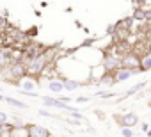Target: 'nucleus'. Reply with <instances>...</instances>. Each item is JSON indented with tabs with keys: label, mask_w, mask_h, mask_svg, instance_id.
Instances as JSON below:
<instances>
[{
	"label": "nucleus",
	"mask_w": 151,
	"mask_h": 137,
	"mask_svg": "<svg viewBox=\"0 0 151 137\" xmlns=\"http://www.w3.org/2000/svg\"><path fill=\"white\" fill-rule=\"evenodd\" d=\"M48 64H50V61L45 57V53L43 55H39V57H36L34 61H30L29 64H27V75L29 77H39V75H43V71L48 68Z\"/></svg>",
	"instance_id": "nucleus-1"
},
{
	"label": "nucleus",
	"mask_w": 151,
	"mask_h": 137,
	"mask_svg": "<svg viewBox=\"0 0 151 137\" xmlns=\"http://www.w3.org/2000/svg\"><path fill=\"white\" fill-rule=\"evenodd\" d=\"M121 68H126V70H132L133 73H140V55H137L135 52H130L126 55H123L121 59Z\"/></svg>",
	"instance_id": "nucleus-2"
},
{
	"label": "nucleus",
	"mask_w": 151,
	"mask_h": 137,
	"mask_svg": "<svg viewBox=\"0 0 151 137\" xmlns=\"http://www.w3.org/2000/svg\"><path fill=\"white\" fill-rule=\"evenodd\" d=\"M121 55L119 53H107L101 61V66L105 68V71L107 73H114L116 70H119L121 68Z\"/></svg>",
	"instance_id": "nucleus-3"
},
{
	"label": "nucleus",
	"mask_w": 151,
	"mask_h": 137,
	"mask_svg": "<svg viewBox=\"0 0 151 137\" xmlns=\"http://www.w3.org/2000/svg\"><path fill=\"white\" fill-rule=\"evenodd\" d=\"M116 123H117L119 128H121V126L133 128V126L139 125V116H137L135 112H126V114H123V116H116Z\"/></svg>",
	"instance_id": "nucleus-4"
},
{
	"label": "nucleus",
	"mask_w": 151,
	"mask_h": 137,
	"mask_svg": "<svg viewBox=\"0 0 151 137\" xmlns=\"http://www.w3.org/2000/svg\"><path fill=\"white\" fill-rule=\"evenodd\" d=\"M7 73L18 82V80H22L23 77H27V66H25L23 62H11L9 68H7Z\"/></svg>",
	"instance_id": "nucleus-5"
},
{
	"label": "nucleus",
	"mask_w": 151,
	"mask_h": 137,
	"mask_svg": "<svg viewBox=\"0 0 151 137\" xmlns=\"http://www.w3.org/2000/svg\"><path fill=\"white\" fill-rule=\"evenodd\" d=\"M18 84V87H20V91H36V87H37V82H36V79L34 77H23L22 80H18L16 82Z\"/></svg>",
	"instance_id": "nucleus-6"
},
{
	"label": "nucleus",
	"mask_w": 151,
	"mask_h": 137,
	"mask_svg": "<svg viewBox=\"0 0 151 137\" xmlns=\"http://www.w3.org/2000/svg\"><path fill=\"white\" fill-rule=\"evenodd\" d=\"M52 132L43 125H29V137H48Z\"/></svg>",
	"instance_id": "nucleus-7"
},
{
	"label": "nucleus",
	"mask_w": 151,
	"mask_h": 137,
	"mask_svg": "<svg viewBox=\"0 0 151 137\" xmlns=\"http://www.w3.org/2000/svg\"><path fill=\"white\" fill-rule=\"evenodd\" d=\"M46 87H48V91H52V93H55V94H60L62 91H66V89H64V82H62L60 79H52V80H48Z\"/></svg>",
	"instance_id": "nucleus-8"
},
{
	"label": "nucleus",
	"mask_w": 151,
	"mask_h": 137,
	"mask_svg": "<svg viewBox=\"0 0 151 137\" xmlns=\"http://www.w3.org/2000/svg\"><path fill=\"white\" fill-rule=\"evenodd\" d=\"M112 75H114L116 82H124V80H128L130 77H133L135 73H133L132 70H126V68H119V70H116Z\"/></svg>",
	"instance_id": "nucleus-9"
},
{
	"label": "nucleus",
	"mask_w": 151,
	"mask_h": 137,
	"mask_svg": "<svg viewBox=\"0 0 151 137\" xmlns=\"http://www.w3.org/2000/svg\"><path fill=\"white\" fill-rule=\"evenodd\" d=\"M133 20H137V22H151V11L142 9V7L135 9L133 11Z\"/></svg>",
	"instance_id": "nucleus-10"
},
{
	"label": "nucleus",
	"mask_w": 151,
	"mask_h": 137,
	"mask_svg": "<svg viewBox=\"0 0 151 137\" xmlns=\"http://www.w3.org/2000/svg\"><path fill=\"white\" fill-rule=\"evenodd\" d=\"M59 79L64 82V89H66V91H75V89L82 87V82H80V80H73V79H69V77H59Z\"/></svg>",
	"instance_id": "nucleus-11"
},
{
	"label": "nucleus",
	"mask_w": 151,
	"mask_h": 137,
	"mask_svg": "<svg viewBox=\"0 0 151 137\" xmlns=\"http://www.w3.org/2000/svg\"><path fill=\"white\" fill-rule=\"evenodd\" d=\"M146 86H147V82H139V84L132 86V87H130V89H128V91H126V93L121 96V98H119V102H121V100H124V98H128V96H133V94H137V93H139L140 89H144Z\"/></svg>",
	"instance_id": "nucleus-12"
},
{
	"label": "nucleus",
	"mask_w": 151,
	"mask_h": 137,
	"mask_svg": "<svg viewBox=\"0 0 151 137\" xmlns=\"http://www.w3.org/2000/svg\"><path fill=\"white\" fill-rule=\"evenodd\" d=\"M6 103L13 105L14 109H22V110H27V109H29V105H27L25 102H22V100H16V98H13V96H6Z\"/></svg>",
	"instance_id": "nucleus-13"
},
{
	"label": "nucleus",
	"mask_w": 151,
	"mask_h": 137,
	"mask_svg": "<svg viewBox=\"0 0 151 137\" xmlns=\"http://www.w3.org/2000/svg\"><path fill=\"white\" fill-rule=\"evenodd\" d=\"M140 70L142 71H149L151 70V55L149 53L140 55Z\"/></svg>",
	"instance_id": "nucleus-14"
},
{
	"label": "nucleus",
	"mask_w": 151,
	"mask_h": 137,
	"mask_svg": "<svg viewBox=\"0 0 151 137\" xmlns=\"http://www.w3.org/2000/svg\"><path fill=\"white\" fill-rule=\"evenodd\" d=\"M11 137H29V125L27 126H20V128H14L13 126Z\"/></svg>",
	"instance_id": "nucleus-15"
},
{
	"label": "nucleus",
	"mask_w": 151,
	"mask_h": 137,
	"mask_svg": "<svg viewBox=\"0 0 151 137\" xmlns=\"http://www.w3.org/2000/svg\"><path fill=\"white\" fill-rule=\"evenodd\" d=\"M11 64V55L7 50L0 48V66H9Z\"/></svg>",
	"instance_id": "nucleus-16"
},
{
	"label": "nucleus",
	"mask_w": 151,
	"mask_h": 137,
	"mask_svg": "<svg viewBox=\"0 0 151 137\" xmlns=\"http://www.w3.org/2000/svg\"><path fill=\"white\" fill-rule=\"evenodd\" d=\"M9 125H11V126H14V128H20V126H27V123H25L22 118H11Z\"/></svg>",
	"instance_id": "nucleus-17"
},
{
	"label": "nucleus",
	"mask_w": 151,
	"mask_h": 137,
	"mask_svg": "<svg viewBox=\"0 0 151 137\" xmlns=\"http://www.w3.org/2000/svg\"><path fill=\"white\" fill-rule=\"evenodd\" d=\"M119 132H121V137H133V128L121 126V128H119Z\"/></svg>",
	"instance_id": "nucleus-18"
},
{
	"label": "nucleus",
	"mask_w": 151,
	"mask_h": 137,
	"mask_svg": "<svg viewBox=\"0 0 151 137\" xmlns=\"http://www.w3.org/2000/svg\"><path fill=\"white\" fill-rule=\"evenodd\" d=\"M9 121H11V118H9L6 112H0V126H6V125H9Z\"/></svg>",
	"instance_id": "nucleus-19"
},
{
	"label": "nucleus",
	"mask_w": 151,
	"mask_h": 137,
	"mask_svg": "<svg viewBox=\"0 0 151 137\" xmlns=\"http://www.w3.org/2000/svg\"><path fill=\"white\" fill-rule=\"evenodd\" d=\"M18 93H20L22 96H29V98H39V94H37L36 91H34V93H32V91H18Z\"/></svg>",
	"instance_id": "nucleus-20"
},
{
	"label": "nucleus",
	"mask_w": 151,
	"mask_h": 137,
	"mask_svg": "<svg viewBox=\"0 0 151 137\" xmlns=\"http://www.w3.org/2000/svg\"><path fill=\"white\" fill-rule=\"evenodd\" d=\"M96 96H100V98H114V96H116V93H105V91H98V93H96Z\"/></svg>",
	"instance_id": "nucleus-21"
},
{
	"label": "nucleus",
	"mask_w": 151,
	"mask_h": 137,
	"mask_svg": "<svg viewBox=\"0 0 151 137\" xmlns=\"http://www.w3.org/2000/svg\"><path fill=\"white\" fill-rule=\"evenodd\" d=\"M37 114H39V116H43V118H55V116H53L50 110H46V109H39V110H37Z\"/></svg>",
	"instance_id": "nucleus-22"
},
{
	"label": "nucleus",
	"mask_w": 151,
	"mask_h": 137,
	"mask_svg": "<svg viewBox=\"0 0 151 137\" xmlns=\"http://www.w3.org/2000/svg\"><path fill=\"white\" fill-rule=\"evenodd\" d=\"M64 123H68V125H73V126H78V125H80V121H78V119H73V118H68V119H64Z\"/></svg>",
	"instance_id": "nucleus-23"
},
{
	"label": "nucleus",
	"mask_w": 151,
	"mask_h": 137,
	"mask_svg": "<svg viewBox=\"0 0 151 137\" xmlns=\"http://www.w3.org/2000/svg\"><path fill=\"white\" fill-rule=\"evenodd\" d=\"M91 98L89 96H77V98H75V102H77V103H87Z\"/></svg>",
	"instance_id": "nucleus-24"
},
{
	"label": "nucleus",
	"mask_w": 151,
	"mask_h": 137,
	"mask_svg": "<svg viewBox=\"0 0 151 137\" xmlns=\"http://www.w3.org/2000/svg\"><path fill=\"white\" fill-rule=\"evenodd\" d=\"M107 34H109V36H114V34H116V25H109V27H107Z\"/></svg>",
	"instance_id": "nucleus-25"
},
{
	"label": "nucleus",
	"mask_w": 151,
	"mask_h": 137,
	"mask_svg": "<svg viewBox=\"0 0 151 137\" xmlns=\"http://www.w3.org/2000/svg\"><path fill=\"white\" fill-rule=\"evenodd\" d=\"M6 27H7V20L0 16V30H2V29H6Z\"/></svg>",
	"instance_id": "nucleus-26"
},
{
	"label": "nucleus",
	"mask_w": 151,
	"mask_h": 137,
	"mask_svg": "<svg viewBox=\"0 0 151 137\" xmlns=\"http://www.w3.org/2000/svg\"><path fill=\"white\" fill-rule=\"evenodd\" d=\"M57 98H59L60 102H64V103H69V102H71V98H69V96H62V94H59Z\"/></svg>",
	"instance_id": "nucleus-27"
},
{
	"label": "nucleus",
	"mask_w": 151,
	"mask_h": 137,
	"mask_svg": "<svg viewBox=\"0 0 151 137\" xmlns=\"http://www.w3.org/2000/svg\"><path fill=\"white\" fill-rule=\"evenodd\" d=\"M93 43H94V39H93V37H89V39H86V41L82 43V46H91Z\"/></svg>",
	"instance_id": "nucleus-28"
},
{
	"label": "nucleus",
	"mask_w": 151,
	"mask_h": 137,
	"mask_svg": "<svg viewBox=\"0 0 151 137\" xmlns=\"http://www.w3.org/2000/svg\"><path fill=\"white\" fill-rule=\"evenodd\" d=\"M146 45L147 46H151V30L147 32V36H146Z\"/></svg>",
	"instance_id": "nucleus-29"
},
{
	"label": "nucleus",
	"mask_w": 151,
	"mask_h": 137,
	"mask_svg": "<svg viewBox=\"0 0 151 137\" xmlns=\"http://www.w3.org/2000/svg\"><path fill=\"white\" fill-rule=\"evenodd\" d=\"M140 128H142V130H144V132H147V130H149V126H147V125H146V123H144V125H142V126H140Z\"/></svg>",
	"instance_id": "nucleus-30"
},
{
	"label": "nucleus",
	"mask_w": 151,
	"mask_h": 137,
	"mask_svg": "<svg viewBox=\"0 0 151 137\" xmlns=\"http://www.w3.org/2000/svg\"><path fill=\"white\" fill-rule=\"evenodd\" d=\"M0 102H6V96H4L2 93H0Z\"/></svg>",
	"instance_id": "nucleus-31"
},
{
	"label": "nucleus",
	"mask_w": 151,
	"mask_h": 137,
	"mask_svg": "<svg viewBox=\"0 0 151 137\" xmlns=\"http://www.w3.org/2000/svg\"><path fill=\"white\" fill-rule=\"evenodd\" d=\"M146 135H147V137H151V128H149V130L146 132Z\"/></svg>",
	"instance_id": "nucleus-32"
},
{
	"label": "nucleus",
	"mask_w": 151,
	"mask_h": 137,
	"mask_svg": "<svg viewBox=\"0 0 151 137\" xmlns=\"http://www.w3.org/2000/svg\"><path fill=\"white\" fill-rule=\"evenodd\" d=\"M48 137H59V135H55V133H50V135H48Z\"/></svg>",
	"instance_id": "nucleus-33"
},
{
	"label": "nucleus",
	"mask_w": 151,
	"mask_h": 137,
	"mask_svg": "<svg viewBox=\"0 0 151 137\" xmlns=\"http://www.w3.org/2000/svg\"><path fill=\"white\" fill-rule=\"evenodd\" d=\"M147 105H149V107H151V98H149V100H147Z\"/></svg>",
	"instance_id": "nucleus-34"
},
{
	"label": "nucleus",
	"mask_w": 151,
	"mask_h": 137,
	"mask_svg": "<svg viewBox=\"0 0 151 137\" xmlns=\"http://www.w3.org/2000/svg\"><path fill=\"white\" fill-rule=\"evenodd\" d=\"M147 53H149V55H151V46H149V50H147Z\"/></svg>",
	"instance_id": "nucleus-35"
},
{
	"label": "nucleus",
	"mask_w": 151,
	"mask_h": 137,
	"mask_svg": "<svg viewBox=\"0 0 151 137\" xmlns=\"http://www.w3.org/2000/svg\"><path fill=\"white\" fill-rule=\"evenodd\" d=\"M147 93H149V94H151V89H147Z\"/></svg>",
	"instance_id": "nucleus-36"
},
{
	"label": "nucleus",
	"mask_w": 151,
	"mask_h": 137,
	"mask_svg": "<svg viewBox=\"0 0 151 137\" xmlns=\"http://www.w3.org/2000/svg\"><path fill=\"white\" fill-rule=\"evenodd\" d=\"M0 133H2V126H0Z\"/></svg>",
	"instance_id": "nucleus-37"
}]
</instances>
